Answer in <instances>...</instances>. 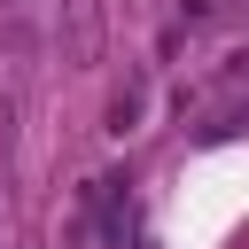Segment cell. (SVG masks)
<instances>
[{
	"instance_id": "6da1fadb",
	"label": "cell",
	"mask_w": 249,
	"mask_h": 249,
	"mask_svg": "<svg viewBox=\"0 0 249 249\" xmlns=\"http://www.w3.org/2000/svg\"><path fill=\"white\" fill-rule=\"evenodd\" d=\"M210 8H218V0H187V16H210Z\"/></svg>"
}]
</instances>
